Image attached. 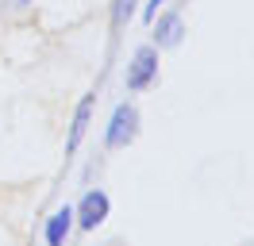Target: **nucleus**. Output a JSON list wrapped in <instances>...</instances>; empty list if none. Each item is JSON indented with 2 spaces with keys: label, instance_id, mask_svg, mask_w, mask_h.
Instances as JSON below:
<instances>
[{
  "label": "nucleus",
  "instance_id": "nucleus-1",
  "mask_svg": "<svg viewBox=\"0 0 254 246\" xmlns=\"http://www.w3.org/2000/svg\"><path fill=\"white\" fill-rule=\"evenodd\" d=\"M135 138H139V108L131 104V100H124V104H116V112H112V120H108L104 146L108 150H124Z\"/></svg>",
  "mask_w": 254,
  "mask_h": 246
},
{
  "label": "nucleus",
  "instance_id": "nucleus-5",
  "mask_svg": "<svg viewBox=\"0 0 254 246\" xmlns=\"http://www.w3.org/2000/svg\"><path fill=\"white\" fill-rule=\"evenodd\" d=\"M93 108H96V92H85L73 108V120H69V135H65V154H77L81 138L89 131V123H93Z\"/></svg>",
  "mask_w": 254,
  "mask_h": 246
},
{
  "label": "nucleus",
  "instance_id": "nucleus-4",
  "mask_svg": "<svg viewBox=\"0 0 254 246\" xmlns=\"http://www.w3.org/2000/svg\"><path fill=\"white\" fill-rule=\"evenodd\" d=\"M150 31H154V46L158 50H174L185 39V19H181V12H162L150 19Z\"/></svg>",
  "mask_w": 254,
  "mask_h": 246
},
{
  "label": "nucleus",
  "instance_id": "nucleus-3",
  "mask_svg": "<svg viewBox=\"0 0 254 246\" xmlns=\"http://www.w3.org/2000/svg\"><path fill=\"white\" fill-rule=\"evenodd\" d=\"M108 212H112L108 192H104V188H89V192L81 196V204L73 208V223L85 227V231H96L104 219H108Z\"/></svg>",
  "mask_w": 254,
  "mask_h": 246
},
{
  "label": "nucleus",
  "instance_id": "nucleus-2",
  "mask_svg": "<svg viewBox=\"0 0 254 246\" xmlns=\"http://www.w3.org/2000/svg\"><path fill=\"white\" fill-rule=\"evenodd\" d=\"M158 81V46L143 43L127 62V92H143Z\"/></svg>",
  "mask_w": 254,
  "mask_h": 246
},
{
  "label": "nucleus",
  "instance_id": "nucleus-8",
  "mask_svg": "<svg viewBox=\"0 0 254 246\" xmlns=\"http://www.w3.org/2000/svg\"><path fill=\"white\" fill-rule=\"evenodd\" d=\"M162 4H166V0H146V8H143V19H146V23H150V19L158 15V8H162Z\"/></svg>",
  "mask_w": 254,
  "mask_h": 246
},
{
  "label": "nucleus",
  "instance_id": "nucleus-9",
  "mask_svg": "<svg viewBox=\"0 0 254 246\" xmlns=\"http://www.w3.org/2000/svg\"><path fill=\"white\" fill-rule=\"evenodd\" d=\"M19 4H31V0H19Z\"/></svg>",
  "mask_w": 254,
  "mask_h": 246
},
{
  "label": "nucleus",
  "instance_id": "nucleus-6",
  "mask_svg": "<svg viewBox=\"0 0 254 246\" xmlns=\"http://www.w3.org/2000/svg\"><path fill=\"white\" fill-rule=\"evenodd\" d=\"M69 231H73V208L65 204V208H58V212L47 219V246H65V239H69Z\"/></svg>",
  "mask_w": 254,
  "mask_h": 246
},
{
  "label": "nucleus",
  "instance_id": "nucleus-7",
  "mask_svg": "<svg viewBox=\"0 0 254 246\" xmlns=\"http://www.w3.org/2000/svg\"><path fill=\"white\" fill-rule=\"evenodd\" d=\"M135 8H139V0H112V27L120 31L127 19L135 15Z\"/></svg>",
  "mask_w": 254,
  "mask_h": 246
}]
</instances>
